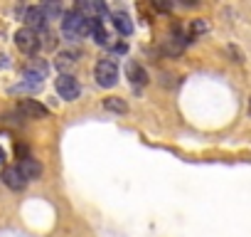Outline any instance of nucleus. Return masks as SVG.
<instances>
[{"mask_svg":"<svg viewBox=\"0 0 251 237\" xmlns=\"http://www.w3.org/2000/svg\"><path fill=\"white\" fill-rule=\"evenodd\" d=\"M25 23H27V28L30 30H45V25H47V18H45V13H42V8L40 5H32V8H27L25 10Z\"/></svg>","mask_w":251,"mask_h":237,"instance_id":"7","label":"nucleus"},{"mask_svg":"<svg viewBox=\"0 0 251 237\" xmlns=\"http://www.w3.org/2000/svg\"><path fill=\"white\" fill-rule=\"evenodd\" d=\"M3 183H5L10 190H23L27 180H25V176L20 173L18 166H8V168L3 171Z\"/></svg>","mask_w":251,"mask_h":237,"instance_id":"8","label":"nucleus"},{"mask_svg":"<svg viewBox=\"0 0 251 237\" xmlns=\"http://www.w3.org/2000/svg\"><path fill=\"white\" fill-rule=\"evenodd\" d=\"M18 168H20V173L25 176V180H35V178L42 176V166H40L35 158H23V161L18 163Z\"/></svg>","mask_w":251,"mask_h":237,"instance_id":"10","label":"nucleus"},{"mask_svg":"<svg viewBox=\"0 0 251 237\" xmlns=\"http://www.w3.org/2000/svg\"><path fill=\"white\" fill-rule=\"evenodd\" d=\"M76 52H69V50H64V52H59L57 55V59H54V64H57V69L62 72V74H69L74 67H76Z\"/></svg>","mask_w":251,"mask_h":237,"instance_id":"9","label":"nucleus"},{"mask_svg":"<svg viewBox=\"0 0 251 237\" xmlns=\"http://www.w3.org/2000/svg\"><path fill=\"white\" fill-rule=\"evenodd\" d=\"M126 74H128V79H131L133 84H141V87L148 84V72H146L141 64H136V62H128V64H126Z\"/></svg>","mask_w":251,"mask_h":237,"instance_id":"11","label":"nucleus"},{"mask_svg":"<svg viewBox=\"0 0 251 237\" xmlns=\"http://www.w3.org/2000/svg\"><path fill=\"white\" fill-rule=\"evenodd\" d=\"M15 151H18V156H25V153H27V148H25V146H18Z\"/></svg>","mask_w":251,"mask_h":237,"instance_id":"18","label":"nucleus"},{"mask_svg":"<svg viewBox=\"0 0 251 237\" xmlns=\"http://www.w3.org/2000/svg\"><path fill=\"white\" fill-rule=\"evenodd\" d=\"M42 13H45L47 20H59V18H64L59 3H47V5H42Z\"/></svg>","mask_w":251,"mask_h":237,"instance_id":"15","label":"nucleus"},{"mask_svg":"<svg viewBox=\"0 0 251 237\" xmlns=\"http://www.w3.org/2000/svg\"><path fill=\"white\" fill-rule=\"evenodd\" d=\"M15 45H18L20 52L35 55L37 47H40V32H35V30H30V28H20V30L15 32Z\"/></svg>","mask_w":251,"mask_h":237,"instance_id":"3","label":"nucleus"},{"mask_svg":"<svg viewBox=\"0 0 251 237\" xmlns=\"http://www.w3.org/2000/svg\"><path fill=\"white\" fill-rule=\"evenodd\" d=\"M54 89H57V94L62 96V99H67V101H74V99H79V79H74L72 74H59L57 77V82H54Z\"/></svg>","mask_w":251,"mask_h":237,"instance_id":"4","label":"nucleus"},{"mask_svg":"<svg viewBox=\"0 0 251 237\" xmlns=\"http://www.w3.org/2000/svg\"><path fill=\"white\" fill-rule=\"evenodd\" d=\"M91 35H94V42L96 45L111 47V37H108V32H106V28H103L101 20H91Z\"/></svg>","mask_w":251,"mask_h":237,"instance_id":"12","label":"nucleus"},{"mask_svg":"<svg viewBox=\"0 0 251 237\" xmlns=\"http://www.w3.org/2000/svg\"><path fill=\"white\" fill-rule=\"evenodd\" d=\"M0 163H5V151L0 148Z\"/></svg>","mask_w":251,"mask_h":237,"instance_id":"20","label":"nucleus"},{"mask_svg":"<svg viewBox=\"0 0 251 237\" xmlns=\"http://www.w3.org/2000/svg\"><path fill=\"white\" fill-rule=\"evenodd\" d=\"M76 13H81L86 20H99V18L106 15V5L96 3V0H84V3L76 5Z\"/></svg>","mask_w":251,"mask_h":237,"instance_id":"6","label":"nucleus"},{"mask_svg":"<svg viewBox=\"0 0 251 237\" xmlns=\"http://www.w3.org/2000/svg\"><path fill=\"white\" fill-rule=\"evenodd\" d=\"M111 50H113V52H121V55H123V52H126V50H128V47H126V45H123V42H121V45H113V47H111Z\"/></svg>","mask_w":251,"mask_h":237,"instance_id":"17","label":"nucleus"},{"mask_svg":"<svg viewBox=\"0 0 251 237\" xmlns=\"http://www.w3.org/2000/svg\"><path fill=\"white\" fill-rule=\"evenodd\" d=\"M0 67H8V57L5 55H0Z\"/></svg>","mask_w":251,"mask_h":237,"instance_id":"19","label":"nucleus"},{"mask_svg":"<svg viewBox=\"0 0 251 237\" xmlns=\"http://www.w3.org/2000/svg\"><path fill=\"white\" fill-rule=\"evenodd\" d=\"M190 32H192V35H202V32H207V23H204V20H192Z\"/></svg>","mask_w":251,"mask_h":237,"instance_id":"16","label":"nucleus"},{"mask_svg":"<svg viewBox=\"0 0 251 237\" xmlns=\"http://www.w3.org/2000/svg\"><path fill=\"white\" fill-rule=\"evenodd\" d=\"M113 28H116L121 35H131V32H133V23H131V18L126 15V13H116V15H113Z\"/></svg>","mask_w":251,"mask_h":237,"instance_id":"13","label":"nucleus"},{"mask_svg":"<svg viewBox=\"0 0 251 237\" xmlns=\"http://www.w3.org/2000/svg\"><path fill=\"white\" fill-rule=\"evenodd\" d=\"M103 106L108 111H116V114H126V111H128V104H126L123 99H118V96H106L103 99Z\"/></svg>","mask_w":251,"mask_h":237,"instance_id":"14","label":"nucleus"},{"mask_svg":"<svg viewBox=\"0 0 251 237\" xmlns=\"http://www.w3.org/2000/svg\"><path fill=\"white\" fill-rule=\"evenodd\" d=\"M18 111H20L23 116H27V118H45V116L50 114V109H47L45 104L35 101V99H20V101H18Z\"/></svg>","mask_w":251,"mask_h":237,"instance_id":"5","label":"nucleus"},{"mask_svg":"<svg viewBox=\"0 0 251 237\" xmlns=\"http://www.w3.org/2000/svg\"><path fill=\"white\" fill-rule=\"evenodd\" d=\"M249 111H251V99H249Z\"/></svg>","mask_w":251,"mask_h":237,"instance_id":"21","label":"nucleus"},{"mask_svg":"<svg viewBox=\"0 0 251 237\" xmlns=\"http://www.w3.org/2000/svg\"><path fill=\"white\" fill-rule=\"evenodd\" d=\"M62 35L69 40V42H79L84 40L86 35H91V20H86L81 13L72 10V13H64L62 18Z\"/></svg>","mask_w":251,"mask_h":237,"instance_id":"1","label":"nucleus"},{"mask_svg":"<svg viewBox=\"0 0 251 237\" xmlns=\"http://www.w3.org/2000/svg\"><path fill=\"white\" fill-rule=\"evenodd\" d=\"M94 77H96V84L103 87V89H111L118 84V67L113 59H101L96 67H94Z\"/></svg>","mask_w":251,"mask_h":237,"instance_id":"2","label":"nucleus"}]
</instances>
